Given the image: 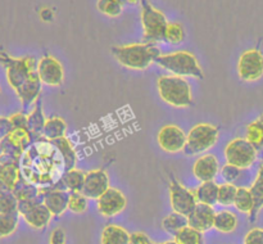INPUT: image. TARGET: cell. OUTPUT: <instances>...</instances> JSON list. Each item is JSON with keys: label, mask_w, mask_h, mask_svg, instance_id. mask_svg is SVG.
Returning <instances> with one entry per match:
<instances>
[{"label": "cell", "mask_w": 263, "mask_h": 244, "mask_svg": "<svg viewBox=\"0 0 263 244\" xmlns=\"http://www.w3.org/2000/svg\"><path fill=\"white\" fill-rule=\"evenodd\" d=\"M127 207V198L122 190L110 186L103 195L97 199V208L104 217H115Z\"/></svg>", "instance_id": "obj_13"}, {"label": "cell", "mask_w": 263, "mask_h": 244, "mask_svg": "<svg viewBox=\"0 0 263 244\" xmlns=\"http://www.w3.org/2000/svg\"><path fill=\"white\" fill-rule=\"evenodd\" d=\"M220 130L212 123L202 122L193 126L186 134L184 153L187 156H202L217 144Z\"/></svg>", "instance_id": "obj_6"}, {"label": "cell", "mask_w": 263, "mask_h": 244, "mask_svg": "<svg viewBox=\"0 0 263 244\" xmlns=\"http://www.w3.org/2000/svg\"><path fill=\"white\" fill-rule=\"evenodd\" d=\"M249 189H251V193L254 199L253 212L249 216V218H251V221H254L263 208V162L261 167H259L258 172H257L256 180H254L253 184H252V186Z\"/></svg>", "instance_id": "obj_28"}, {"label": "cell", "mask_w": 263, "mask_h": 244, "mask_svg": "<svg viewBox=\"0 0 263 244\" xmlns=\"http://www.w3.org/2000/svg\"><path fill=\"white\" fill-rule=\"evenodd\" d=\"M185 28L180 22H168L166 28V35H164V41L172 45L181 44L185 40Z\"/></svg>", "instance_id": "obj_37"}, {"label": "cell", "mask_w": 263, "mask_h": 244, "mask_svg": "<svg viewBox=\"0 0 263 244\" xmlns=\"http://www.w3.org/2000/svg\"><path fill=\"white\" fill-rule=\"evenodd\" d=\"M41 87H43V82H41L40 77H39L37 72H36V73H33L31 76V79L23 86L15 90V94L20 98L23 109L30 108L31 105H33L40 99Z\"/></svg>", "instance_id": "obj_18"}, {"label": "cell", "mask_w": 263, "mask_h": 244, "mask_svg": "<svg viewBox=\"0 0 263 244\" xmlns=\"http://www.w3.org/2000/svg\"><path fill=\"white\" fill-rule=\"evenodd\" d=\"M37 74L43 85L51 87L63 85L66 77L62 63L50 54H45L37 61Z\"/></svg>", "instance_id": "obj_11"}, {"label": "cell", "mask_w": 263, "mask_h": 244, "mask_svg": "<svg viewBox=\"0 0 263 244\" xmlns=\"http://www.w3.org/2000/svg\"><path fill=\"white\" fill-rule=\"evenodd\" d=\"M223 156L228 163L240 170H247L256 163L258 151L246 138H235L225 146Z\"/></svg>", "instance_id": "obj_8"}, {"label": "cell", "mask_w": 263, "mask_h": 244, "mask_svg": "<svg viewBox=\"0 0 263 244\" xmlns=\"http://www.w3.org/2000/svg\"><path fill=\"white\" fill-rule=\"evenodd\" d=\"M234 205H235V208L239 212L247 213V215L249 216L252 215L254 208V199L249 187H238Z\"/></svg>", "instance_id": "obj_29"}, {"label": "cell", "mask_w": 263, "mask_h": 244, "mask_svg": "<svg viewBox=\"0 0 263 244\" xmlns=\"http://www.w3.org/2000/svg\"><path fill=\"white\" fill-rule=\"evenodd\" d=\"M0 92H2V90H0Z\"/></svg>", "instance_id": "obj_54"}, {"label": "cell", "mask_w": 263, "mask_h": 244, "mask_svg": "<svg viewBox=\"0 0 263 244\" xmlns=\"http://www.w3.org/2000/svg\"><path fill=\"white\" fill-rule=\"evenodd\" d=\"M187 226V217L181 213L172 212L162 220V228L170 235L175 236L181 229Z\"/></svg>", "instance_id": "obj_30"}, {"label": "cell", "mask_w": 263, "mask_h": 244, "mask_svg": "<svg viewBox=\"0 0 263 244\" xmlns=\"http://www.w3.org/2000/svg\"><path fill=\"white\" fill-rule=\"evenodd\" d=\"M246 139L257 151L263 152V113L247 125Z\"/></svg>", "instance_id": "obj_27"}, {"label": "cell", "mask_w": 263, "mask_h": 244, "mask_svg": "<svg viewBox=\"0 0 263 244\" xmlns=\"http://www.w3.org/2000/svg\"><path fill=\"white\" fill-rule=\"evenodd\" d=\"M161 99L175 108H187L194 104L192 86L185 77L163 74L157 80Z\"/></svg>", "instance_id": "obj_3"}, {"label": "cell", "mask_w": 263, "mask_h": 244, "mask_svg": "<svg viewBox=\"0 0 263 244\" xmlns=\"http://www.w3.org/2000/svg\"><path fill=\"white\" fill-rule=\"evenodd\" d=\"M22 177L41 189L54 187L67 171L61 152L53 141L40 138L23 153L20 161Z\"/></svg>", "instance_id": "obj_1"}, {"label": "cell", "mask_w": 263, "mask_h": 244, "mask_svg": "<svg viewBox=\"0 0 263 244\" xmlns=\"http://www.w3.org/2000/svg\"><path fill=\"white\" fill-rule=\"evenodd\" d=\"M20 213H0V239H4L15 233L20 221Z\"/></svg>", "instance_id": "obj_32"}, {"label": "cell", "mask_w": 263, "mask_h": 244, "mask_svg": "<svg viewBox=\"0 0 263 244\" xmlns=\"http://www.w3.org/2000/svg\"><path fill=\"white\" fill-rule=\"evenodd\" d=\"M67 133V122L62 117L53 116V117L46 118L45 126L43 130V138L53 141L55 139L63 138Z\"/></svg>", "instance_id": "obj_25"}, {"label": "cell", "mask_w": 263, "mask_h": 244, "mask_svg": "<svg viewBox=\"0 0 263 244\" xmlns=\"http://www.w3.org/2000/svg\"><path fill=\"white\" fill-rule=\"evenodd\" d=\"M218 185L220 184H217L216 181L200 182L199 186L194 190L197 202L202 203V204H207V205H212V207H215V205L217 204Z\"/></svg>", "instance_id": "obj_23"}, {"label": "cell", "mask_w": 263, "mask_h": 244, "mask_svg": "<svg viewBox=\"0 0 263 244\" xmlns=\"http://www.w3.org/2000/svg\"><path fill=\"white\" fill-rule=\"evenodd\" d=\"M40 192L43 193L44 204L53 216L59 217L68 210L69 192H67L66 189H62L59 186L48 187V189L40 187Z\"/></svg>", "instance_id": "obj_16"}, {"label": "cell", "mask_w": 263, "mask_h": 244, "mask_svg": "<svg viewBox=\"0 0 263 244\" xmlns=\"http://www.w3.org/2000/svg\"><path fill=\"white\" fill-rule=\"evenodd\" d=\"M174 239L177 244H203V233L187 225L181 229Z\"/></svg>", "instance_id": "obj_34"}, {"label": "cell", "mask_w": 263, "mask_h": 244, "mask_svg": "<svg viewBox=\"0 0 263 244\" xmlns=\"http://www.w3.org/2000/svg\"><path fill=\"white\" fill-rule=\"evenodd\" d=\"M4 154V151H3V145H2V140H0V157Z\"/></svg>", "instance_id": "obj_51"}, {"label": "cell", "mask_w": 263, "mask_h": 244, "mask_svg": "<svg viewBox=\"0 0 263 244\" xmlns=\"http://www.w3.org/2000/svg\"><path fill=\"white\" fill-rule=\"evenodd\" d=\"M27 130L30 131L31 135L33 136V139L37 140V139L43 138V130L46 122V117L45 115H44L43 102H41V99H39L37 102L33 104L32 110L27 115Z\"/></svg>", "instance_id": "obj_20"}, {"label": "cell", "mask_w": 263, "mask_h": 244, "mask_svg": "<svg viewBox=\"0 0 263 244\" xmlns=\"http://www.w3.org/2000/svg\"><path fill=\"white\" fill-rule=\"evenodd\" d=\"M213 228L222 234H231L238 228V216L229 210L216 212Z\"/></svg>", "instance_id": "obj_24"}, {"label": "cell", "mask_w": 263, "mask_h": 244, "mask_svg": "<svg viewBox=\"0 0 263 244\" xmlns=\"http://www.w3.org/2000/svg\"><path fill=\"white\" fill-rule=\"evenodd\" d=\"M10 122H12L13 128H27L28 121H27V115H25L23 112H17L14 115H12L9 117Z\"/></svg>", "instance_id": "obj_44"}, {"label": "cell", "mask_w": 263, "mask_h": 244, "mask_svg": "<svg viewBox=\"0 0 263 244\" xmlns=\"http://www.w3.org/2000/svg\"><path fill=\"white\" fill-rule=\"evenodd\" d=\"M14 193V195L17 197L18 202H25V200H31L33 198L39 197L41 194L40 187H37L36 185L31 184V182L26 181L25 179H21L17 182V185L14 186V189L12 190Z\"/></svg>", "instance_id": "obj_31"}, {"label": "cell", "mask_w": 263, "mask_h": 244, "mask_svg": "<svg viewBox=\"0 0 263 244\" xmlns=\"http://www.w3.org/2000/svg\"><path fill=\"white\" fill-rule=\"evenodd\" d=\"M244 244H263V229L253 228L246 234Z\"/></svg>", "instance_id": "obj_43"}, {"label": "cell", "mask_w": 263, "mask_h": 244, "mask_svg": "<svg viewBox=\"0 0 263 244\" xmlns=\"http://www.w3.org/2000/svg\"><path fill=\"white\" fill-rule=\"evenodd\" d=\"M9 138L22 149L23 152L27 151L31 145L33 144L35 139L31 135L30 131L27 128H13L12 133L9 134Z\"/></svg>", "instance_id": "obj_39"}, {"label": "cell", "mask_w": 263, "mask_h": 244, "mask_svg": "<svg viewBox=\"0 0 263 244\" xmlns=\"http://www.w3.org/2000/svg\"><path fill=\"white\" fill-rule=\"evenodd\" d=\"M13 131L12 122L9 117H0V140L9 136V134Z\"/></svg>", "instance_id": "obj_45"}, {"label": "cell", "mask_w": 263, "mask_h": 244, "mask_svg": "<svg viewBox=\"0 0 263 244\" xmlns=\"http://www.w3.org/2000/svg\"><path fill=\"white\" fill-rule=\"evenodd\" d=\"M15 212H18V199L14 195V193L7 192L0 194V213Z\"/></svg>", "instance_id": "obj_40"}, {"label": "cell", "mask_w": 263, "mask_h": 244, "mask_svg": "<svg viewBox=\"0 0 263 244\" xmlns=\"http://www.w3.org/2000/svg\"><path fill=\"white\" fill-rule=\"evenodd\" d=\"M89 208V198L82 192H71L68 199V210L74 215H84Z\"/></svg>", "instance_id": "obj_35"}, {"label": "cell", "mask_w": 263, "mask_h": 244, "mask_svg": "<svg viewBox=\"0 0 263 244\" xmlns=\"http://www.w3.org/2000/svg\"><path fill=\"white\" fill-rule=\"evenodd\" d=\"M152 240L143 231H135L130 234V244H151Z\"/></svg>", "instance_id": "obj_46"}, {"label": "cell", "mask_w": 263, "mask_h": 244, "mask_svg": "<svg viewBox=\"0 0 263 244\" xmlns=\"http://www.w3.org/2000/svg\"><path fill=\"white\" fill-rule=\"evenodd\" d=\"M156 63L170 72V74L180 77H195L203 79L204 73L199 61L187 50H179L168 54H161Z\"/></svg>", "instance_id": "obj_4"}, {"label": "cell", "mask_w": 263, "mask_h": 244, "mask_svg": "<svg viewBox=\"0 0 263 244\" xmlns=\"http://www.w3.org/2000/svg\"><path fill=\"white\" fill-rule=\"evenodd\" d=\"M236 68L241 81H258L263 77V53L256 48L248 49L240 55Z\"/></svg>", "instance_id": "obj_10"}, {"label": "cell", "mask_w": 263, "mask_h": 244, "mask_svg": "<svg viewBox=\"0 0 263 244\" xmlns=\"http://www.w3.org/2000/svg\"><path fill=\"white\" fill-rule=\"evenodd\" d=\"M2 145H3V151H4V154H8V156H10V157H13V158L21 161V158H22V156L25 152H23L22 149H21L20 146H18L17 144H15L14 141L9 138V136H7V138L3 139Z\"/></svg>", "instance_id": "obj_41"}, {"label": "cell", "mask_w": 263, "mask_h": 244, "mask_svg": "<svg viewBox=\"0 0 263 244\" xmlns=\"http://www.w3.org/2000/svg\"><path fill=\"white\" fill-rule=\"evenodd\" d=\"M141 25H143L144 41L149 44H156L164 41L167 22L163 12L157 9L148 0L141 2Z\"/></svg>", "instance_id": "obj_7"}, {"label": "cell", "mask_w": 263, "mask_h": 244, "mask_svg": "<svg viewBox=\"0 0 263 244\" xmlns=\"http://www.w3.org/2000/svg\"><path fill=\"white\" fill-rule=\"evenodd\" d=\"M109 187V176H108V172L105 171L104 168H95L86 172L82 193H84L89 199L97 200L98 198H99L100 195L104 194Z\"/></svg>", "instance_id": "obj_14"}, {"label": "cell", "mask_w": 263, "mask_h": 244, "mask_svg": "<svg viewBox=\"0 0 263 244\" xmlns=\"http://www.w3.org/2000/svg\"><path fill=\"white\" fill-rule=\"evenodd\" d=\"M130 234L122 226L108 223L102 230L100 244H130Z\"/></svg>", "instance_id": "obj_21"}, {"label": "cell", "mask_w": 263, "mask_h": 244, "mask_svg": "<svg viewBox=\"0 0 263 244\" xmlns=\"http://www.w3.org/2000/svg\"><path fill=\"white\" fill-rule=\"evenodd\" d=\"M110 51L121 66L134 71H146L161 55L158 46L149 43L115 45Z\"/></svg>", "instance_id": "obj_2"}, {"label": "cell", "mask_w": 263, "mask_h": 244, "mask_svg": "<svg viewBox=\"0 0 263 244\" xmlns=\"http://www.w3.org/2000/svg\"><path fill=\"white\" fill-rule=\"evenodd\" d=\"M21 216L35 230H44L50 223L51 217H53L50 211L46 208V205L44 203H40V204H36L33 207L28 208L25 212L21 213Z\"/></svg>", "instance_id": "obj_19"}, {"label": "cell", "mask_w": 263, "mask_h": 244, "mask_svg": "<svg viewBox=\"0 0 263 244\" xmlns=\"http://www.w3.org/2000/svg\"><path fill=\"white\" fill-rule=\"evenodd\" d=\"M159 244H177V243L175 241V239H172V240H166L163 241V243H159Z\"/></svg>", "instance_id": "obj_50"}, {"label": "cell", "mask_w": 263, "mask_h": 244, "mask_svg": "<svg viewBox=\"0 0 263 244\" xmlns=\"http://www.w3.org/2000/svg\"><path fill=\"white\" fill-rule=\"evenodd\" d=\"M170 192V203L174 212L181 213L184 216H189L197 207L198 202L195 198L194 190L187 189L181 184L174 175L170 176L168 181Z\"/></svg>", "instance_id": "obj_9"}, {"label": "cell", "mask_w": 263, "mask_h": 244, "mask_svg": "<svg viewBox=\"0 0 263 244\" xmlns=\"http://www.w3.org/2000/svg\"><path fill=\"white\" fill-rule=\"evenodd\" d=\"M2 170H3V164L0 163V175H2Z\"/></svg>", "instance_id": "obj_52"}, {"label": "cell", "mask_w": 263, "mask_h": 244, "mask_svg": "<svg viewBox=\"0 0 263 244\" xmlns=\"http://www.w3.org/2000/svg\"><path fill=\"white\" fill-rule=\"evenodd\" d=\"M126 0H98L97 8L103 14L116 18L121 15Z\"/></svg>", "instance_id": "obj_36"}, {"label": "cell", "mask_w": 263, "mask_h": 244, "mask_svg": "<svg viewBox=\"0 0 263 244\" xmlns=\"http://www.w3.org/2000/svg\"><path fill=\"white\" fill-rule=\"evenodd\" d=\"M50 244H66V231L62 228H57L51 231Z\"/></svg>", "instance_id": "obj_47"}, {"label": "cell", "mask_w": 263, "mask_h": 244, "mask_svg": "<svg viewBox=\"0 0 263 244\" xmlns=\"http://www.w3.org/2000/svg\"><path fill=\"white\" fill-rule=\"evenodd\" d=\"M215 216L216 212L212 205L198 203L194 211L187 216V225L200 233H205L213 228Z\"/></svg>", "instance_id": "obj_17"}, {"label": "cell", "mask_w": 263, "mask_h": 244, "mask_svg": "<svg viewBox=\"0 0 263 244\" xmlns=\"http://www.w3.org/2000/svg\"><path fill=\"white\" fill-rule=\"evenodd\" d=\"M126 2H127L128 4H134V5H135V4H139V3H141V2H143V0H126Z\"/></svg>", "instance_id": "obj_49"}, {"label": "cell", "mask_w": 263, "mask_h": 244, "mask_svg": "<svg viewBox=\"0 0 263 244\" xmlns=\"http://www.w3.org/2000/svg\"><path fill=\"white\" fill-rule=\"evenodd\" d=\"M0 63L7 69V80L13 90H18L37 72V61L33 57L14 58L7 51L0 50Z\"/></svg>", "instance_id": "obj_5"}, {"label": "cell", "mask_w": 263, "mask_h": 244, "mask_svg": "<svg viewBox=\"0 0 263 244\" xmlns=\"http://www.w3.org/2000/svg\"><path fill=\"white\" fill-rule=\"evenodd\" d=\"M7 192H12V189H10V187L8 186V185L5 184L3 180H0V194H3V193H7Z\"/></svg>", "instance_id": "obj_48"}, {"label": "cell", "mask_w": 263, "mask_h": 244, "mask_svg": "<svg viewBox=\"0 0 263 244\" xmlns=\"http://www.w3.org/2000/svg\"><path fill=\"white\" fill-rule=\"evenodd\" d=\"M53 143L55 144L58 151L61 152L62 157H63L64 159V163H66V168L67 170L74 168L79 158H77V152L76 149H74L73 144L71 143V140H69L67 136H63V138H59V139H55V140H53Z\"/></svg>", "instance_id": "obj_26"}, {"label": "cell", "mask_w": 263, "mask_h": 244, "mask_svg": "<svg viewBox=\"0 0 263 244\" xmlns=\"http://www.w3.org/2000/svg\"><path fill=\"white\" fill-rule=\"evenodd\" d=\"M236 192H238V186L235 184H231V182H223V184L218 185L217 204L222 205V207L234 205Z\"/></svg>", "instance_id": "obj_33"}, {"label": "cell", "mask_w": 263, "mask_h": 244, "mask_svg": "<svg viewBox=\"0 0 263 244\" xmlns=\"http://www.w3.org/2000/svg\"><path fill=\"white\" fill-rule=\"evenodd\" d=\"M21 179H22V172H21L20 164H5V166H3L0 180H3L10 189H14V186Z\"/></svg>", "instance_id": "obj_38"}, {"label": "cell", "mask_w": 263, "mask_h": 244, "mask_svg": "<svg viewBox=\"0 0 263 244\" xmlns=\"http://www.w3.org/2000/svg\"><path fill=\"white\" fill-rule=\"evenodd\" d=\"M220 175L221 177L225 180V182H231V184H234V182H235L236 180L239 179V176L241 175V170L238 168V167L233 166V164L226 163L225 166L221 167Z\"/></svg>", "instance_id": "obj_42"}, {"label": "cell", "mask_w": 263, "mask_h": 244, "mask_svg": "<svg viewBox=\"0 0 263 244\" xmlns=\"http://www.w3.org/2000/svg\"><path fill=\"white\" fill-rule=\"evenodd\" d=\"M159 148L170 154L184 152L186 145V133L177 125H166L157 134Z\"/></svg>", "instance_id": "obj_12"}, {"label": "cell", "mask_w": 263, "mask_h": 244, "mask_svg": "<svg viewBox=\"0 0 263 244\" xmlns=\"http://www.w3.org/2000/svg\"><path fill=\"white\" fill-rule=\"evenodd\" d=\"M151 244H154V243H153V241H152V243H151Z\"/></svg>", "instance_id": "obj_53"}, {"label": "cell", "mask_w": 263, "mask_h": 244, "mask_svg": "<svg viewBox=\"0 0 263 244\" xmlns=\"http://www.w3.org/2000/svg\"><path fill=\"white\" fill-rule=\"evenodd\" d=\"M85 176H86V172H84L82 170L76 168V167L71 170H67L57 186L62 187V189H66L67 192L69 193L82 192V187H84V182H85Z\"/></svg>", "instance_id": "obj_22"}, {"label": "cell", "mask_w": 263, "mask_h": 244, "mask_svg": "<svg viewBox=\"0 0 263 244\" xmlns=\"http://www.w3.org/2000/svg\"><path fill=\"white\" fill-rule=\"evenodd\" d=\"M220 162L213 154H202L193 164V175L200 182L216 181V177L220 175Z\"/></svg>", "instance_id": "obj_15"}]
</instances>
